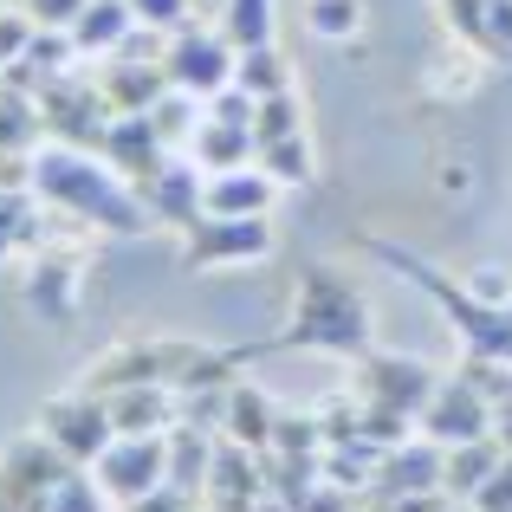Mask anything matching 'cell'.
<instances>
[{
    "label": "cell",
    "instance_id": "6da1fadb",
    "mask_svg": "<svg viewBox=\"0 0 512 512\" xmlns=\"http://www.w3.org/2000/svg\"><path fill=\"white\" fill-rule=\"evenodd\" d=\"M26 188L39 195V208L65 214V221H78L85 234H143L150 221V208H143L137 182L130 175H117L104 163L98 150H72V143H39L33 156H26Z\"/></svg>",
    "mask_w": 512,
    "mask_h": 512
},
{
    "label": "cell",
    "instance_id": "7a4b0ae2",
    "mask_svg": "<svg viewBox=\"0 0 512 512\" xmlns=\"http://www.w3.org/2000/svg\"><path fill=\"white\" fill-rule=\"evenodd\" d=\"M376 344L370 325V299L363 286L331 260H305L299 279H292V312L286 331L266 338L260 350H325V357H363Z\"/></svg>",
    "mask_w": 512,
    "mask_h": 512
},
{
    "label": "cell",
    "instance_id": "3957f363",
    "mask_svg": "<svg viewBox=\"0 0 512 512\" xmlns=\"http://www.w3.org/2000/svg\"><path fill=\"white\" fill-rule=\"evenodd\" d=\"M363 253H376V260L396 266V273L409 279L415 292H428V299L441 305V318L454 325V338H461L467 357L512 363V305H506V299H487L480 286H467V279L441 273L435 260H422L415 247H396V240H363Z\"/></svg>",
    "mask_w": 512,
    "mask_h": 512
},
{
    "label": "cell",
    "instance_id": "277c9868",
    "mask_svg": "<svg viewBox=\"0 0 512 512\" xmlns=\"http://www.w3.org/2000/svg\"><path fill=\"white\" fill-rule=\"evenodd\" d=\"M441 370L422 357H402V350H363V357H350V409H357V435L383 441V448H396L402 435H415V415H422V402L435 396Z\"/></svg>",
    "mask_w": 512,
    "mask_h": 512
},
{
    "label": "cell",
    "instance_id": "5b68a950",
    "mask_svg": "<svg viewBox=\"0 0 512 512\" xmlns=\"http://www.w3.org/2000/svg\"><path fill=\"white\" fill-rule=\"evenodd\" d=\"M273 247H279L273 214H201L182 234V266L214 279V273H240V266L273 260Z\"/></svg>",
    "mask_w": 512,
    "mask_h": 512
},
{
    "label": "cell",
    "instance_id": "8992f818",
    "mask_svg": "<svg viewBox=\"0 0 512 512\" xmlns=\"http://www.w3.org/2000/svg\"><path fill=\"white\" fill-rule=\"evenodd\" d=\"M39 117H46V137L52 143H72V150H98L104 156V137H111V104H104L98 91V72H91V59L78 65V72H65L59 85L39 91Z\"/></svg>",
    "mask_w": 512,
    "mask_h": 512
},
{
    "label": "cell",
    "instance_id": "52a82bcc",
    "mask_svg": "<svg viewBox=\"0 0 512 512\" xmlns=\"http://www.w3.org/2000/svg\"><path fill=\"white\" fill-rule=\"evenodd\" d=\"M33 428L65 454V461H78V467H91V461H98V454L117 441L111 402H104L98 389H85V383H72L65 396H52L46 409H39V422H33Z\"/></svg>",
    "mask_w": 512,
    "mask_h": 512
},
{
    "label": "cell",
    "instance_id": "ba28073f",
    "mask_svg": "<svg viewBox=\"0 0 512 512\" xmlns=\"http://www.w3.org/2000/svg\"><path fill=\"white\" fill-rule=\"evenodd\" d=\"M163 46H169V33L156 39L150 26H137V39H130L124 52H111V59H91V72H98V91H104V104H111L117 117H124V111H150V104L169 91Z\"/></svg>",
    "mask_w": 512,
    "mask_h": 512
},
{
    "label": "cell",
    "instance_id": "9c48e42d",
    "mask_svg": "<svg viewBox=\"0 0 512 512\" xmlns=\"http://www.w3.org/2000/svg\"><path fill=\"white\" fill-rule=\"evenodd\" d=\"M163 65H169V85L188 91V98L208 104L214 91L234 85V65H240V46L221 33V26H175L169 46H163Z\"/></svg>",
    "mask_w": 512,
    "mask_h": 512
},
{
    "label": "cell",
    "instance_id": "30bf717a",
    "mask_svg": "<svg viewBox=\"0 0 512 512\" xmlns=\"http://www.w3.org/2000/svg\"><path fill=\"white\" fill-rule=\"evenodd\" d=\"M91 474H98V487L111 493L117 512H130L137 500H150L156 487H169V435H117L91 461Z\"/></svg>",
    "mask_w": 512,
    "mask_h": 512
},
{
    "label": "cell",
    "instance_id": "8fae6325",
    "mask_svg": "<svg viewBox=\"0 0 512 512\" xmlns=\"http://www.w3.org/2000/svg\"><path fill=\"white\" fill-rule=\"evenodd\" d=\"M72 467L78 461H65L39 428L20 435V441H7V448H0V512H39L59 493V480L72 474Z\"/></svg>",
    "mask_w": 512,
    "mask_h": 512
},
{
    "label": "cell",
    "instance_id": "7c38bea8",
    "mask_svg": "<svg viewBox=\"0 0 512 512\" xmlns=\"http://www.w3.org/2000/svg\"><path fill=\"white\" fill-rule=\"evenodd\" d=\"M415 428H422L428 441H441V448L480 441V435H493V396H487V389H480L467 370H454V376H441V383H435V396L422 402Z\"/></svg>",
    "mask_w": 512,
    "mask_h": 512
},
{
    "label": "cell",
    "instance_id": "4fadbf2b",
    "mask_svg": "<svg viewBox=\"0 0 512 512\" xmlns=\"http://www.w3.org/2000/svg\"><path fill=\"white\" fill-rule=\"evenodd\" d=\"M273 500V480H266V461L260 454H247L240 441H214V467L208 480H201V500L195 512H260Z\"/></svg>",
    "mask_w": 512,
    "mask_h": 512
},
{
    "label": "cell",
    "instance_id": "5bb4252c",
    "mask_svg": "<svg viewBox=\"0 0 512 512\" xmlns=\"http://www.w3.org/2000/svg\"><path fill=\"white\" fill-rule=\"evenodd\" d=\"M201 182H208V169H201L195 156H163V163L137 182V195H143V208H150L156 227L188 234V227L201 221Z\"/></svg>",
    "mask_w": 512,
    "mask_h": 512
},
{
    "label": "cell",
    "instance_id": "9a60e30c",
    "mask_svg": "<svg viewBox=\"0 0 512 512\" xmlns=\"http://www.w3.org/2000/svg\"><path fill=\"white\" fill-rule=\"evenodd\" d=\"M441 467H448V448L415 428V435H402L396 448H383L363 506H370V500H396V493H448V487H441Z\"/></svg>",
    "mask_w": 512,
    "mask_h": 512
},
{
    "label": "cell",
    "instance_id": "2e32d148",
    "mask_svg": "<svg viewBox=\"0 0 512 512\" xmlns=\"http://www.w3.org/2000/svg\"><path fill=\"white\" fill-rule=\"evenodd\" d=\"M214 428L266 461V454H273V435H279V409L266 402V389H253L247 376H234V383L221 389V415H214Z\"/></svg>",
    "mask_w": 512,
    "mask_h": 512
},
{
    "label": "cell",
    "instance_id": "e0dca14e",
    "mask_svg": "<svg viewBox=\"0 0 512 512\" xmlns=\"http://www.w3.org/2000/svg\"><path fill=\"white\" fill-rule=\"evenodd\" d=\"M104 402H111L117 435H169L182 422V389H169V383H124Z\"/></svg>",
    "mask_w": 512,
    "mask_h": 512
},
{
    "label": "cell",
    "instance_id": "ac0fdd59",
    "mask_svg": "<svg viewBox=\"0 0 512 512\" xmlns=\"http://www.w3.org/2000/svg\"><path fill=\"white\" fill-rule=\"evenodd\" d=\"M279 182L260 163H240V169H214L201 182V214H273Z\"/></svg>",
    "mask_w": 512,
    "mask_h": 512
},
{
    "label": "cell",
    "instance_id": "d6986e66",
    "mask_svg": "<svg viewBox=\"0 0 512 512\" xmlns=\"http://www.w3.org/2000/svg\"><path fill=\"white\" fill-rule=\"evenodd\" d=\"M137 13H130V0H85L78 7V20L65 26L78 46V59H111V52H124L130 39H137Z\"/></svg>",
    "mask_w": 512,
    "mask_h": 512
},
{
    "label": "cell",
    "instance_id": "ffe728a7",
    "mask_svg": "<svg viewBox=\"0 0 512 512\" xmlns=\"http://www.w3.org/2000/svg\"><path fill=\"white\" fill-rule=\"evenodd\" d=\"M163 156H175L163 137H156V124H150V111H124V117H111V137H104V163H111L117 175H130V182H143Z\"/></svg>",
    "mask_w": 512,
    "mask_h": 512
},
{
    "label": "cell",
    "instance_id": "44dd1931",
    "mask_svg": "<svg viewBox=\"0 0 512 512\" xmlns=\"http://www.w3.org/2000/svg\"><path fill=\"white\" fill-rule=\"evenodd\" d=\"M78 65H85V59H78L72 33H59V26H33V39H26V52L7 65V78H13V85H26V91L39 98L46 85H59V78L78 72Z\"/></svg>",
    "mask_w": 512,
    "mask_h": 512
},
{
    "label": "cell",
    "instance_id": "7402d4cb",
    "mask_svg": "<svg viewBox=\"0 0 512 512\" xmlns=\"http://www.w3.org/2000/svg\"><path fill=\"white\" fill-rule=\"evenodd\" d=\"M214 441H221V428H195V415H182L169 428V487H182L188 500H201V480L214 467Z\"/></svg>",
    "mask_w": 512,
    "mask_h": 512
},
{
    "label": "cell",
    "instance_id": "603a6c76",
    "mask_svg": "<svg viewBox=\"0 0 512 512\" xmlns=\"http://www.w3.org/2000/svg\"><path fill=\"white\" fill-rule=\"evenodd\" d=\"M188 156H195L201 169H240V163H253V124H234V117H214V111H201V130H195V143H188Z\"/></svg>",
    "mask_w": 512,
    "mask_h": 512
},
{
    "label": "cell",
    "instance_id": "cb8c5ba5",
    "mask_svg": "<svg viewBox=\"0 0 512 512\" xmlns=\"http://www.w3.org/2000/svg\"><path fill=\"white\" fill-rule=\"evenodd\" d=\"M46 143V117H39V98L26 85H13L0 72V150L7 156H33Z\"/></svg>",
    "mask_w": 512,
    "mask_h": 512
},
{
    "label": "cell",
    "instance_id": "d4e9b609",
    "mask_svg": "<svg viewBox=\"0 0 512 512\" xmlns=\"http://www.w3.org/2000/svg\"><path fill=\"white\" fill-rule=\"evenodd\" d=\"M506 461L500 435H480V441H461V448H448V467H441V487H448L454 506H467L480 487H487V474Z\"/></svg>",
    "mask_w": 512,
    "mask_h": 512
},
{
    "label": "cell",
    "instance_id": "484cf974",
    "mask_svg": "<svg viewBox=\"0 0 512 512\" xmlns=\"http://www.w3.org/2000/svg\"><path fill=\"white\" fill-rule=\"evenodd\" d=\"M72 286H78V253L33 247V279H26V299H33L46 318H72Z\"/></svg>",
    "mask_w": 512,
    "mask_h": 512
},
{
    "label": "cell",
    "instance_id": "4316f807",
    "mask_svg": "<svg viewBox=\"0 0 512 512\" xmlns=\"http://www.w3.org/2000/svg\"><path fill=\"white\" fill-rule=\"evenodd\" d=\"M39 247V195L26 182H0V260Z\"/></svg>",
    "mask_w": 512,
    "mask_h": 512
},
{
    "label": "cell",
    "instance_id": "83f0119b",
    "mask_svg": "<svg viewBox=\"0 0 512 512\" xmlns=\"http://www.w3.org/2000/svg\"><path fill=\"white\" fill-rule=\"evenodd\" d=\"M253 163L273 175L279 188H312V175H318V163H312V137H305V130L260 143V150H253Z\"/></svg>",
    "mask_w": 512,
    "mask_h": 512
},
{
    "label": "cell",
    "instance_id": "f1b7e54d",
    "mask_svg": "<svg viewBox=\"0 0 512 512\" xmlns=\"http://www.w3.org/2000/svg\"><path fill=\"white\" fill-rule=\"evenodd\" d=\"M487 65L493 59H480L474 46H461V39H454V52L448 59H435V72H428V98H474L480 91V78H487Z\"/></svg>",
    "mask_w": 512,
    "mask_h": 512
},
{
    "label": "cell",
    "instance_id": "f546056e",
    "mask_svg": "<svg viewBox=\"0 0 512 512\" xmlns=\"http://www.w3.org/2000/svg\"><path fill=\"white\" fill-rule=\"evenodd\" d=\"M201 111H208L201 98H188V91L169 85L163 98L150 104V124H156V137H163L175 156H188V143H195V130H201Z\"/></svg>",
    "mask_w": 512,
    "mask_h": 512
},
{
    "label": "cell",
    "instance_id": "4dcf8cb0",
    "mask_svg": "<svg viewBox=\"0 0 512 512\" xmlns=\"http://www.w3.org/2000/svg\"><path fill=\"white\" fill-rule=\"evenodd\" d=\"M234 85L253 91V98H273V91H286V85H292L286 52H279L273 39H266V46H247V52H240V65H234Z\"/></svg>",
    "mask_w": 512,
    "mask_h": 512
},
{
    "label": "cell",
    "instance_id": "1f68e13d",
    "mask_svg": "<svg viewBox=\"0 0 512 512\" xmlns=\"http://www.w3.org/2000/svg\"><path fill=\"white\" fill-rule=\"evenodd\" d=\"M299 7H305V26L318 39H331V46L363 39V0H299Z\"/></svg>",
    "mask_w": 512,
    "mask_h": 512
},
{
    "label": "cell",
    "instance_id": "d6a6232c",
    "mask_svg": "<svg viewBox=\"0 0 512 512\" xmlns=\"http://www.w3.org/2000/svg\"><path fill=\"white\" fill-rule=\"evenodd\" d=\"M292 130H305V98L299 91H273V98H260V111H253V150L273 137H292Z\"/></svg>",
    "mask_w": 512,
    "mask_h": 512
},
{
    "label": "cell",
    "instance_id": "836d02e7",
    "mask_svg": "<svg viewBox=\"0 0 512 512\" xmlns=\"http://www.w3.org/2000/svg\"><path fill=\"white\" fill-rule=\"evenodd\" d=\"M441 26H448L461 46H474L480 59H493V26H487V0H435Z\"/></svg>",
    "mask_w": 512,
    "mask_h": 512
},
{
    "label": "cell",
    "instance_id": "e575fe53",
    "mask_svg": "<svg viewBox=\"0 0 512 512\" xmlns=\"http://www.w3.org/2000/svg\"><path fill=\"white\" fill-rule=\"evenodd\" d=\"M221 33L234 39L240 52H247V46H266V39H273V0H227Z\"/></svg>",
    "mask_w": 512,
    "mask_h": 512
},
{
    "label": "cell",
    "instance_id": "d590c367",
    "mask_svg": "<svg viewBox=\"0 0 512 512\" xmlns=\"http://www.w3.org/2000/svg\"><path fill=\"white\" fill-rule=\"evenodd\" d=\"M39 512H117V506H111V493L98 487V474H91V467H72V474L59 480V493H52Z\"/></svg>",
    "mask_w": 512,
    "mask_h": 512
},
{
    "label": "cell",
    "instance_id": "8d00e7d4",
    "mask_svg": "<svg viewBox=\"0 0 512 512\" xmlns=\"http://www.w3.org/2000/svg\"><path fill=\"white\" fill-rule=\"evenodd\" d=\"M26 39H33V13H26V7H7V0H0V72H7V65L26 52Z\"/></svg>",
    "mask_w": 512,
    "mask_h": 512
},
{
    "label": "cell",
    "instance_id": "74e56055",
    "mask_svg": "<svg viewBox=\"0 0 512 512\" xmlns=\"http://www.w3.org/2000/svg\"><path fill=\"white\" fill-rule=\"evenodd\" d=\"M130 13H137L150 33H175V26H188V0H130Z\"/></svg>",
    "mask_w": 512,
    "mask_h": 512
},
{
    "label": "cell",
    "instance_id": "f35d334b",
    "mask_svg": "<svg viewBox=\"0 0 512 512\" xmlns=\"http://www.w3.org/2000/svg\"><path fill=\"white\" fill-rule=\"evenodd\" d=\"M467 506H474V512H512V454H506L500 467H493V474H487V487H480Z\"/></svg>",
    "mask_w": 512,
    "mask_h": 512
},
{
    "label": "cell",
    "instance_id": "ab89813d",
    "mask_svg": "<svg viewBox=\"0 0 512 512\" xmlns=\"http://www.w3.org/2000/svg\"><path fill=\"white\" fill-rule=\"evenodd\" d=\"M20 7L33 13V26H59V33H65V26L78 20V7H85V0H20Z\"/></svg>",
    "mask_w": 512,
    "mask_h": 512
},
{
    "label": "cell",
    "instance_id": "60d3db41",
    "mask_svg": "<svg viewBox=\"0 0 512 512\" xmlns=\"http://www.w3.org/2000/svg\"><path fill=\"white\" fill-rule=\"evenodd\" d=\"M493 435H500V448L512 454V402H500V409H493Z\"/></svg>",
    "mask_w": 512,
    "mask_h": 512
},
{
    "label": "cell",
    "instance_id": "b9f144b4",
    "mask_svg": "<svg viewBox=\"0 0 512 512\" xmlns=\"http://www.w3.org/2000/svg\"><path fill=\"white\" fill-rule=\"evenodd\" d=\"M350 512H370V506H350Z\"/></svg>",
    "mask_w": 512,
    "mask_h": 512
}]
</instances>
